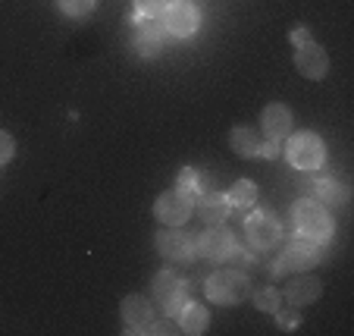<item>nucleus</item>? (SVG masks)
Listing matches in <instances>:
<instances>
[{
	"label": "nucleus",
	"mask_w": 354,
	"mask_h": 336,
	"mask_svg": "<svg viewBox=\"0 0 354 336\" xmlns=\"http://www.w3.org/2000/svg\"><path fill=\"white\" fill-rule=\"evenodd\" d=\"M292 227L298 236L320 245H326L335 236V220L329 217L326 204L314 202V198H301V202L292 204Z\"/></svg>",
	"instance_id": "obj_1"
},
{
	"label": "nucleus",
	"mask_w": 354,
	"mask_h": 336,
	"mask_svg": "<svg viewBox=\"0 0 354 336\" xmlns=\"http://www.w3.org/2000/svg\"><path fill=\"white\" fill-rule=\"evenodd\" d=\"M204 296L216 305H241L251 299V276L245 270H216L204 283Z\"/></svg>",
	"instance_id": "obj_2"
},
{
	"label": "nucleus",
	"mask_w": 354,
	"mask_h": 336,
	"mask_svg": "<svg viewBox=\"0 0 354 336\" xmlns=\"http://www.w3.org/2000/svg\"><path fill=\"white\" fill-rule=\"evenodd\" d=\"M323 245L320 242H310V239H304V236H295V239H288L286 249L279 251V258L273 261V274L276 276H286V274H304V270L317 267V264L323 261Z\"/></svg>",
	"instance_id": "obj_3"
},
{
	"label": "nucleus",
	"mask_w": 354,
	"mask_h": 336,
	"mask_svg": "<svg viewBox=\"0 0 354 336\" xmlns=\"http://www.w3.org/2000/svg\"><path fill=\"white\" fill-rule=\"evenodd\" d=\"M286 157L295 170L314 173V170H320L323 161H326V145H323L320 135L308 132V129H304V132H292L288 135V145H286Z\"/></svg>",
	"instance_id": "obj_4"
},
{
	"label": "nucleus",
	"mask_w": 354,
	"mask_h": 336,
	"mask_svg": "<svg viewBox=\"0 0 354 336\" xmlns=\"http://www.w3.org/2000/svg\"><path fill=\"white\" fill-rule=\"evenodd\" d=\"M245 236H248V242H251V249L270 251L282 242V223L273 211L254 208L245 217Z\"/></svg>",
	"instance_id": "obj_5"
},
{
	"label": "nucleus",
	"mask_w": 354,
	"mask_h": 336,
	"mask_svg": "<svg viewBox=\"0 0 354 336\" xmlns=\"http://www.w3.org/2000/svg\"><path fill=\"white\" fill-rule=\"evenodd\" d=\"M151 290H154L157 308L167 317H176L188 302V283L179 274H173V270H160L154 276V283H151Z\"/></svg>",
	"instance_id": "obj_6"
},
{
	"label": "nucleus",
	"mask_w": 354,
	"mask_h": 336,
	"mask_svg": "<svg viewBox=\"0 0 354 336\" xmlns=\"http://www.w3.org/2000/svg\"><path fill=\"white\" fill-rule=\"evenodd\" d=\"M160 26H163V32L173 35V38H192V35L201 28L198 3H192V0H167Z\"/></svg>",
	"instance_id": "obj_7"
},
{
	"label": "nucleus",
	"mask_w": 354,
	"mask_h": 336,
	"mask_svg": "<svg viewBox=\"0 0 354 336\" xmlns=\"http://www.w3.org/2000/svg\"><path fill=\"white\" fill-rule=\"evenodd\" d=\"M157 251L169 264H192L198 258V239L182 227H167L157 233Z\"/></svg>",
	"instance_id": "obj_8"
},
{
	"label": "nucleus",
	"mask_w": 354,
	"mask_h": 336,
	"mask_svg": "<svg viewBox=\"0 0 354 336\" xmlns=\"http://www.w3.org/2000/svg\"><path fill=\"white\" fill-rule=\"evenodd\" d=\"M198 255H204L214 264H229L239 255V242H235V236L229 233L226 227L216 223V227L204 229V233L198 236Z\"/></svg>",
	"instance_id": "obj_9"
},
{
	"label": "nucleus",
	"mask_w": 354,
	"mask_h": 336,
	"mask_svg": "<svg viewBox=\"0 0 354 336\" xmlns=\"http://www.w3.org/2000/svg\"><path fill=\"white\" fill-rule=\"evenodd\" d=\"M192 214H194V202L185 198L182 192H176V188L163 192L154 202V217L163 227H185V223L192 220Z\"/></svg>",
	"instance_id": "obj_10"
},
{
	"label": "nucleus",
	"mask_w": 354,
	"mask_h": 336,
	"mask_svg": "<svg viewBox=\"0 0 354 336\" xmlns=\"http://www.w3.org/2000/svg\"><path fill=\"white\" fill-rule=\"evenodd\" d=\"M132 47L138 51L141 57H157L163 51V38H167V32H163L160 19H138V16H132Z\"/></svg>",
	"instance_id": "obj_11"
},
{
	"label": "nucleus",
	"mask_w": 354,
	"mask_h": 336,
	"mask_svg": "<svg viewBox=\"0 0 354 336\" xmlns=\"http://www.w3.org/2000/svg\"><path fill=\"white\" fill-rule=\"evenodd\" d=\"M122 324H126V333H151V324H154V305L147 302L145 296H126L120 305Z\"/></svg>",
	"instance_id": "obj_12"
},
{
	"label": "nucleus",
	"mask_w": 354,
	"mask_h": 336,
	"mask_svg": "<svg viewBox=\"0 0 354 336\" xmlns=\"http://www.w3.org/2000/svg\"><path fill=\"white\" fill-rule=\"evenodd\" d=\"M295 67L304 79H323L329 73V54L323 51L317 41H304V44L295 47Z\"/></svg>",
	"instance_id": "obj_13"
},
{
	"label": "nucleus",
	"mask_w": 354,
	"mask_h": 336,
	"mask_svg": "<svg viewBox=\"0 0 354 336\" xmlns=\"http://www.w3.org/2000/svg\"><path fill=\"white\" fill-rule=\"evenodd\" d=\"M261 126H263V139H267V141H276V145H282V141L292 135L295 116H292V110H288L286 104H270V107H263Z\"/></svg>",
	"instance_id": "obj_14"
},
{
	"label": "nucleus",
	"mask_w": 354,
	"mask_h": 336,
	"mask_svg": "<svg viewBox=\"0 0 354 336\" xmlns=\"http://www.w3.org/2000/svg\"><path fill=\"white\" fill-rule=\"evenodd\" d=\"M323 296V283L314 280V276H295L292 283L282 292V302H288L292 308H304V305L320 302Z\"/></svg>",
	"instance_id": "obj_15"
},
{
	"label": "nucleus",
	"mask_w": 354,
	"mask_h": 336,
	"mask_svg": "<svg viewBox=\"0 0 354 336\" xmlns=\"http://www.w3.org/2000/svg\"><path fill=\"white\" fill-rule=\"evenodd\" d=\"M308 188H310V195H314V202L329 204V208H345L348 198H351V188H348L345 182L333 179V176H329V179L308 182Z\"/></svg>",
	"instance_id": "obj_16"
},
{
	"label": "nucleus",
	"mask_w": 354,
	"mask_h": 336,
	"mask_svg": "<svg viewBox=\"0 0 354 336\" xmlns=\"http://www.w3.org/2000/svg\"><path fill=\"white\" fill-rule=\"evenodd\" d=\"M198 214L204 223H210V227H216V223H226L229 214H232V204H229V198L223 195V192H204V195L198 198Z\"/></svg>",
	"instance_id": "obj_17"
},
{
	"label": "nucleus",
	"mask_w": 354,
	"mask_h": 336,
	"mask_svg": "<svg viewBox=\"0 0 354 336\" xmlns=\"http://www.w3.org/2000/svg\"><path fill=\"white\" fill-rule=\"evenodd\" d=\"M176 317H179V330L188 336L207 333V327H210V315L201 302H185V308H182Z\"/></svg>",
	"instance_id": "obj_18"
},
{
	"label": "nucleus",
	"mask_w": 354,
	"mask_h": 336,
	"mask_svg": "<svg viewBox=\"0 0 354 336\" xmlns=\"http://www.w3.org/2000/svg\"><path fill=\"white\" fill-rule=\"evenodd\" d=\"M229 145L239 157H257V148H261V135L248 126H235L229 132Z\"/></svg>",
	"instance_id": "obj_19"
},
{
	"label": "nucleus",
	"mask_w": 354,
	"mask_h": 336,
	"mask_svg": "<svg viewBox=\"0 0 354 336\" xmlns=\"http://www.w3.org/2000/svg\"><path fill=\"white\" fill-rule=\"evenodd\" d=\"M176 192H182L185 198H192V202H198L207 188H204V173L194 167H182L179 176H176Z\"/></svg>",
	"instance_id": "obj_20"
},
{
	"label": "nucleus",
	"mask_w": 354,
	"mask_h": 336,
	"mask_svg": "<svg viewBox=\"0 0 354 336\" xmlns=\"http://www.w3.org/2000/svg\"><path fill=\"white\" fill-rule=\"evenodd\" d=\"M226 198H229L232 208L248 211V208H254V202H257V186L251 179H239V182H232V188H229Z\"/></svg>",
	"instance_id": "obj_21"
},
{
	"label": "nucleus",
	"mask_w": 354,
	"mask_h": 336,
	"mask_svg": "<svg viewBox=\"0 0 354 336\" xmlns=\"http://www.w3.org/2000/svg\"><path fill=\"white\" fill-rule=\"evenodd\" d=\"M254 308L263 311V315H276L282 308V296L276 286H263V290H254Z\"/></svg>",
	"instance_id": "obj_22"
},
{
	"label": "nucleus",
	"mask_w": 354,
	"mask_h": 336,
	"mask_svg": "<svg viewBox=\"0 0 354 336\" xmlns=\"http://www.w3.org/2000/svg\"><path fill=\"white\" fill-rule=\"evenodd\" d=\"M57 7H60V13L69 16V19H85V16L94 13L97 0H57Z\"/></svg>",
	"instance_id": "obj_23"
},
{
	"label": "nucleus",
	"mask_w": 354,
	"mask_h": 336,
	"mask_svg": "<svg viewBox=\"0 0 354 336\" xmlns=\"http://www.w3.org/2000/svg\"><path fill=\"white\" fill-rule=\"evenodd\" d=\"M167 0H135V16L138 19H160Z\"/></svg>",
	"instance_id": "obj_24"
},
{
	"label": "nucleus",
	"mask_w": 354,
	"mask_h": 336,
	"mask_svg": "<svg viewBox=\"0 0 354 336\" xmlns=\"http://www.w3.org/2000/svg\"><path fill=\"white\" fill-rule=\"evenodd\" d=\"M13 154H16V139L0 129V167H7V163L13 161Z\"/></svg>",
	"instance_id": "obj_25"
},
{
	"label": "nucleus",
	"mask_w": 354,
	"mask_h": 336,
	"mask_svg": "<svg viewBox=\"0 0 354 336\" xmlns=\"http://www.w3.org/2000/svg\"><path fill=\"white\" fill-rule=\"evenodd\" d=\"M276 317H279V324H282V330H295L298 327V315H292V311H276Z\"/></svg>",
	"instance_id": "obj_26"
},
{
	"label": "nucleus",
	"mask_w": 354,
	"mask_h": 336,
	"mask_svg": "<svg viewBox=\"0 0 354 336\" xmlns=\"http://www.w3.org/2000/svg\"><path fill=\"white\" fill-rule=\"evenodd\" d=\"M151 333H179V327L173 324V317H167L160 324H151Z\"/></svg>",
	"instance_id": "obj_27"
},
{
	"label": "nucleus",
	"mask_w": 354,
	"mask_h": 336,
	"mask_svg": "<svg viewBox=\"0 0 354 336\" xmlns=\"http://www.w3.org/2000/svg\"><path fill=\"white\" fill-rule=\"evenodd\" d=\"M304 41H310V32H308V26H298L292 32V44L298 47V44H304Z\"/></svg>",
	"instance_id": "obj_28"
}]
</instances>
